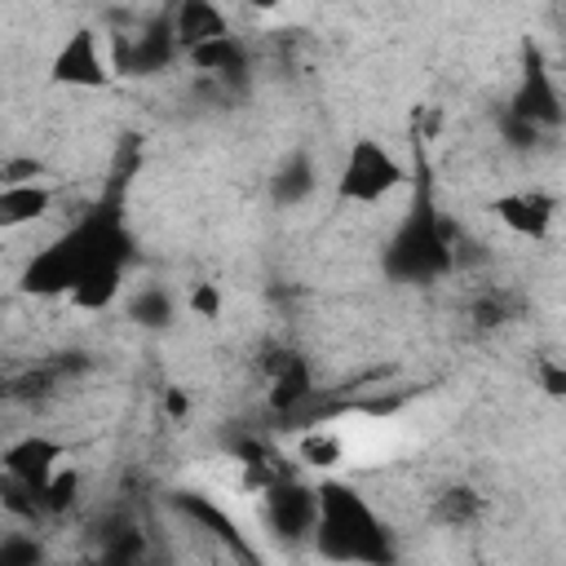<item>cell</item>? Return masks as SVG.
<instances>
[{"label":"cell","mask_w":566,"mask_h":566,"mask_svg":"<svg viewBox=\"0 0 566 566\" xmlns=\"http://www.w3.org/2000/svg\"><path fill=\"white\" fill-rule=\"evenodd\" d=\"M451 265H455V226L438 212L429 190V168H420L411 208L398 221L394 239L385 243V270L402 283H429Z\"/></svg>","instance_id":"3957f363"},{"label":"cell","mask_w":566,"mask_h":566,"mask_svg":"<svg viewBox=\"0 0 566 566\" xmlns=\"http://www.w3.org/2000/svg\"><path fill=\"white\" fill-rule=\"evenodd\" d=\"M482 513H486V495H482L478 486H469V482L442 486V491L433 495V504H429V522H438V526H447V531H464V526L482 522Z\"/></svg>","instance_id":"ac0fdd59"},{"label":"cell","mask_w":566,"mask_h":566,"mask_svg":"<svg viewBox=\"0 0 566 566\" xmlns=\"http://www.w3.org/2000/svg\"><path fill=\"white\" fill-rule=\"evenodd\" d=\"M261 517H265V531L283 544H305L314 539V526H318V486L301 482L296 473L270 482L261 491Z\"/></svg>","instance_id":"52a82bcc"},{"label":"cell","mask_w":566,"mask_h":566,"mask_svg":"<svg viewBox=\"0 0 566 566\" xmlns=\"http://www.w3.org/2000/svg\"><path fill=\"white\" fill-rule=\"evenodd\" d=\"M128 318L142 323V327L164 332V327H172V318H177V296H172L168 287H159V283H146V287L128 301Z\"/></svg>","instance_id":"ffe728a7"},{"label":"cell","mask_w":566,"mask_h":566,"mask_svg":"<svg viewBox=\"0 0 566 566\" xmlns=\"http://www.w3.org/2000/svg\"><path fill=\"white\" fill-rule=\"evenodd\" d=\"M504 111H513L517 119H526V124H535L539 133H548V128H557L562 119H566V106H562V93H557V80H553V66H548V57H544V49L539 44H522V57H517V84H513V93H509V106Z\"/></svg>","instance_id":"5b68a950"},{"label":"cell","mask_w":566,"mask_h":566,"mask_svg":"<svg viewBox=\"0 0 566 566\" xmlns=\"http://www.w3.org/2000/svg\"><path fill=\"white\" fill-rule=\"evenodd\" d=\"M531 371H535V385H539L548 398H566V363H562V358H553V354H535Z\"/></svg>","instance_id":"cb8c5ba5"},{"label":"cell","mask_w":566,"mask_h":566,"mask_svg":"<svg viewBox=\"0 0 566 566\" xmlns=\"http://www.w3.org/2000/svg\"><path fill=\"white\" fill-rule=\"evenodd\" d=\"M111 53H115V66L128 71V75H159L177 57H186L181 44H177V31H172V13L150 18L133 35H115L111 40Z\"/></svg>","instance_id":"9c48e42d"},{"label":"cell","mask_w":566,"mask_h":566,"mask_svg":"<svg viewBox=\"0 0 566 566\" xmlns=\"http://www.w3.org/2000/svg\"><path fill=\"white\" fill-rule=\"evenodd\" d=\"M296 460L305 469H318V473H332L345 464V438L327 424H310L301 438H296Z\"/></svg>","instance_id":"d6986e66"},{"label":"cell","mask_w":566,"mask_h":566,"mask_svg":"<svg viewBox=\"0 0 566 566\" xmlns=\"http://www.w3.org/2000/svg\"><path fill=\"white\" fill-rule=\"evenodd\" d=\"M18 181H44V164L35 155H4L0 186H18Z\"/></svg>","instance_id":"d4e9b609"},{"label":"cell","mask_w":566,"mask_h":566,"mask_svg":"<svg viewBox=\"0 0 566 566\" xmlns=\"http://www.w3.org/2000/svg\"><path fill=\"white\" fill-rule=\"evenodd\" d=\"M491 217L509 234H517L526 243H544L553 234V221H557V199L548 190H539V186H531V190H504V195L491 199Z\"/></svg>","instance_id":"8fae6325"},{"label":"cell","mask_w":566,"mask_h":566,"mask_svg":"<svg viewBox=\"0 0 566 566\" xmlns=\"http://www.w3.org/2000/svg\"><path fill=\"white\" fill-rule=\"evenodd\" d=\"M186 62H190L199 75H208L212 84L239 88V84L248 80V49H243V40H239L234 31H230V35H217V40H208V44H199V49H190Z\"/></svg>","instance_id":"4fadbf2b"},{"label":"cell","mask_w":566,"mask_h":566,"mask_svg":"<svg viewBox=\"0 0 566 566\" xmlns=\"http://www.w3.org/2000/svg\"><path fill=\"white\" fill-rule=\"evenodd\" d=\"M40 557H44V548L35 544V531H9L0 539V562L4 566H31Z\"/></svg>","instance_id":"603a6c76"},{"label":"cell","mask_w":566,"mask_h":566,"mask_svg":"<svg viewBox=\"0 0 566 566\" xmlns=\"http://www.w3.org/2000/svg\"><path fill=\"white\" fill-rule=\"evenodd\" d=\"M80 486H84L80 469H75V464H62V469L40 486V509H44V517H66V513L80 504Z\"/></svg>","instance_id":"44dd1931"},{"label":"cell","mask_w":566,"mask_h":566,"mask_svg":"<svg viewBox=\"0 0 566 566\" xmlns=\"http://www.w3.org/2000/svg\"><path fill=\"white\" fill-rule=\"evenodd\" d=\"M133 256V239L124 230V212L115 203H97L84 217H75L66 230H57L44 248H35L22 265L18 287L27 296H44V301H66L71 287L97 270L102 261H128Z\"/></svg>","instance_id":"6da1fadb"},{"label":"cell","mask_w":566,"mask_h":566,"mask_svg":"<svg viewBox=\"0 0 566 566\" xmlns=\"http://www.w3.org/2000/svg\"><path fill=\"white\" fill-rule=\"evenodd\" d=\"M168 13H172V31H177L181 53H190L217 35H230V18L217 0H177Z\"/></svg>","instance_id":"5bb4252c"},{"label":"cell","mask_w":566,"mask_h":566,"mask_svg":"<svg viewBox=\"0 0 566 566\" xmlns=\"http://www.w3.org/2000/svg\"><path fill=\"white\" fill-rule=\"evenodd\" d=\"M66 455H71V447H66L62 438L31 429V433H18V438L4 442L0 469H4V478H18V482H27V486L40 491V486L66 464Z\"/></svg>","instance_id":"30bf717a"},{"label":"cell","mask_w":566,"mask_h":566,"mask_svg":"<svg viewBox=\"0 0 566 566\" xmlns=\"http://www.w3.org/2000/svg\"><path fill=\"white\" fill-rule=\"evenodd\" d=\"M186 310H190L195 318H203V323H217L221 310H226V292H221V283L199 279V283L186 292Z\"/></svg>","instance_id":"7402d4cb"},{"label":"cell","mask_w":566,"mask_h":566,"mask_svg":"<svg viewBox=\"0 0 566 566\" xmlns=\"http://www.w3.org/2000/svg\"><path fill=\"white\" fill-rule=\"evenodd\" d=\"M115 71H119V66H115L111 40H106V49H102V35H97L93 27H75V31L57 44V53H53V62H49V80H53L57 88H84V93L111 88Z\"/></svg>","instance_id":"8992f818"},{"label":"cell","mask_w":566,"mask_h":566,"mask_svg":"<svg viewBox=\"0 0 566 566\" xmlns=\"http://www.w3.org/2000/svg\"><path fill=\"white\" fill-rule=\"evenodd\" d=\"M53 212V186L49 181H18L0 186V230L13 234L22 226H35Z\"/></svg>","instance_id":"2e32d148"},{"label":"cell","mask_w":566,"mask_h":566,"mask_svg":"<svg viewBox=\"0 0 566 566\" xmlns=\"http://www.w3.org/2000/svg\"><path fill=\"white\" fill-rule=\"evenodd\" d=\"M124 287H128V261H102L97 270H88L71 287L66 310H75V314H106L111 305L124 301Z\"/></svg>","instance_id":"7c38bea8"},{"label":"cell","mask_w":566,"mask_h":566,"mask_svg":"<svg viewBox=\"0 0 566 566\" xmlns=\"http://www.w3.org/2000/svg\"><path fill=\"white\" fill-rule=\"evenodd\" d=\"M407 181H411L407 164L394 146H385L380 137H354L336 168V199L354 208H376L389 195H398Z\"/></svg>","instance_id":"277c9868"},{"label":"cell","mask_w":566,"mask_h":566,"mask_svg":"<svg viewBox=\"0 0 566 566\" xmlns=\"http://www.w3.org/2000/svg\"><path fill=\"white\" fill-rule=\"evenodd\" d=\"M243 4H248L252 13H274V9L283 4V0H243Z\"/></svg>","instance_id":"4316f807"},{"label":"cell","mask_w":566,"mask_h":566,"mask_svg":"<svg viewBox=\"0 0 566 566\" xmlns=\"http://www.w3.org/2000/svg\"><path fill=\"white\" fill-rule=\"evenodd\" d=\"M314 402H318V385L310 358L296 349H274V358L265 363V407L279 420H301Z\"/></svg>","instance_id":"ba28073f"},{"label":"cell","mask_w":566,"mask_h":566,"mask_svg":"<svg viewBox=\"0 0 566 566\" xmlns=\"http://www.w3.org/2000/svg\"><path fill=\"white\" fill-rule=\"evenodd\" d=\"M164 416L177 420V424L190 416V394H186L181 385H168V389H164Z\"/></svg>","instance_id":"484cf974"},{"label":"cell","mask_w":566,"mask_h":566,"mask_svg":"<svg viewBox=\"0 0 566 566\" xmlns=\"http://www.w3.org/2000/svg\"><path fill=\"white\" fill-rule=\"evenodd\" d=\"M172 513H181L195 531H203V535H212V539L230 544L234 553H248V544H243V535H239L234 517H230L212 495H203V491H177V495H172Z\"/></svg>","instance_id":"9a60e30c"},{"label":"cell","mask_w":566,"mask_h":566,"mask_svg":"<svg viewBox=\"0 0 566 566\" xmlns=\"http://www.w3.org/2000/svg\"><path fill=\"white\" fill-rule=\"evenodd\" d=\"M314 190H318V164H314V155H310V150L283 155V164H279L274 177H270V199L283 203V208H296V203H305Z\"/></svg>","instance_id":"e0dca14e"},{"label":"cell","mask_w":566,"mask_h":566,"mask_svg":"<svg viewBox=\"0 0 566 566\" xmlns=\"http://www.w3.org/2000/svg\"><path fill=\"white\" fill-rule=\"evenodd\" d=\"M314 553L327 562H389L394 539L385 517L371 509V500L332 473L318 478V526H314Z\"/></svg>","instance_id":"7a4b0ae2"}]
</instances>
